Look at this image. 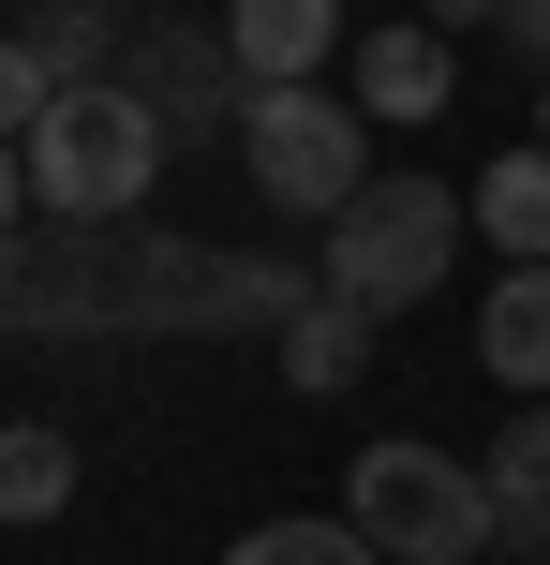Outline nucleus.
I'll return each instance as SVG.
<instances>
[{"mask_svg":"<svg viewBox=\"0 0 550 565\" xmlns=\"http://www.w3.org/2000/svg\"><path fill=\"white\" fill-rule=\"evenodd\" d=\"M283 254H208V238H149V224H45L30 209L0 238V328L15 342H119V328H298Z\"/></svg>","mask_w":550,"mask_h":565,"instance_id":"1","label":"nucleus"},{"mask_svg":"<svg viewBox=\"0 0 550 565\" xmlns=\"http://www.w3.org/2000/svg\"><path fill=\"white\" fill-rule=\"evenodd\" d=\"M462 209H476V238H492L506 268H550V149H492Z\"/></svg>","mask_w":550,"mask_h":565,"instance_id":"10","label":"nucleus"},{"mask_svg":"<svg viewBox=\"0 0 550 565\" xmlns=\"http://www.w3.org/2000/svg\"><path fill=\"white\" fill-rule=\"evenodd\" d=\"M357 372H373V312H357V298H327V282H313V298H298V328H283V387H357Z\"/></svg>","mask_w":550,"mask_h":565,"instance_id":"11","label":"nucleus"},{"mask_svg":"<svg viewBox=\"0 0 550 565\" xmlns=\"http://www.w3.org/2000/svg\"><path fill=\"white\" fill-rule=\"evenodd\" d=\"M119 89H134L149 119H164V149L254 105V75H238V45H224V30H149V45H134V75H119Z\"/></svg>","mask_w":550,"mask_h":565,"instance_id":"6","label":"nucleus"},{"mask_svg":"<svg viewBox=\"0 0 550 565\" xmlns=\"http://www.w3.org/2000/svg\"><path fill=\"white\" fill-rule=\"evenodd\" d=\"M476 372L506 402H550V268H506L492 312H476Z\"/></svg>","mask_w":550,"mask_h":565,"instance_id":"9","label":"nucleus"},{"mask_svg":"<svg viewBox=\"0 0 550 565\" xmlns=\"http://www.w3.org/2000/svg\"><path fill=\"white\" fill-rule=\"evenodd\" d=\"M45 105H60V75L30 60V30H0V135H30Z\"/></svg>","mask_w":550,"mask_h":565,"instance_id":"15","label":"nucleus"},{"mask_svg":"<svg viewBox=\"0 0 550 565\" xmlns=\"http://www.w3.org/2000/svg\"><path fill=\"white\" fill-rule=\"evenodd\" d=\"M506 45H521V60H550V0H506Z\"/></svg>","mask_w":550,"mask_h":565,"instance_id":"17","label":"nucleus"},{"mask_svg":"<svg viewBox=\"0 0 550 565\" xmlns=\"http://www.w3.org/2000/svg\"><path fill=\"white\" fill-rule=\"evenodd\" d=\"M536 149H550V89H536Z\"/></svg>","mask_w":550,"mask_h":565,"instance_id":"19","label":"nucleus"},{"mask_svg":"<svg viewBox=\"0 0 550 565\" xmlns=\"http://www.w3.org/2000/svg\"><path fill=\"white\" fill-rule=\"evenodd\" d=\"M105 45H119V0H45V15H30V60H45L60 89L105 75Z\"/></svg>","mask_w":550,"mask_h":565,"instance_id":"13","label":"nucleus"},{"mask_svg":"<svg viewBox=\"0 0 550 565\" xmlns=\"http://www.w3.org/2000/svg\"><path fill=\"white\" fill-rule=\"evenodd\" d=\"M238 164H254L268 209H298V224H343L357 194H373V119H357V89H254L238 105Z\"/></svg>","mask_w":550,"mask_h":565,"instance_id":"4","label":"nucleus"},{"mask_svg":"<svg viewBox=\"0 0 550 565\" xmlns=\"http://www.w3.org/2000/svg\"><path fill=\"white\" fill-rule=\"evenodd\" d=\"M224 565H387L357 521H254V536H224Z\"/></svg>","mask_w":550,"mask_h":565,"instance_id":"14","label":"nucleus"},{"mask_svg":"<svg viewBox=\"0 0 550 565\" xmlns=\"http://www.w3.org/2000/svg\"><path fill=\"white\" fill-rule=\"evenodd\" d=\"M60 507H75V431L15 417L0 431V521H60Z\"/></svg>","mask_w":550,"mask_h":565,"instance_id":"12","label":"nucleus"},{"mask_svg":"<svg viewBox=\"0 0 550 565\" xmlns=\"http://www.w3.org/2000/svg\"><path fill=\"white\" fill-rule=\"evenodd\" d=\"M224 45L254 89H298L327 45H343V0H224Z\"/></svg>","mask_w":550,"mask_h":565,"instance_id":"8","label":"nucleus"},{"mask_svg":"<svg viewBox=\"0 0 550 565\" xmlns=\"http://www.w3.org/2000/svg\"><path fill=\"white\" fill-rule=\"evenodd\" d=\"M119 15H134V0H119Z\"/></svg>","mask_w":550,"mask_h":565,"instance_id":"20","label":"nucleus"},{"mask_svg":"<svg viewBox=\"0 0 550 565\" xmlns=\"http://www.w3.org/2000/svg\"><path fill=\"white\" fill-rule=\"evenodd\" d=\"M462 224L476 209L446 194V179H373V194L343 209V224H327V298H357V312H417L446 282V254H462Z\"/></svg>","mask_w":550,"mask_h":565,"instance_id":"5","label":"nucleus"},{"mask_svg":"<svg viewBox=\"0 0 550 565\" xmlns=\"http://www.w3.org/2000/svg\"><path fill=\"white\" fill-rule=\"evenodd\" d=\"M15 149H30V209H45V224H134L149 179H164V119H149L119 75L60 89Z\"/></svg>","mask_w":550,"mask_h":565,"instance_id":"2","label":"nucleus"},{"mask_svg":"<svg viewBox=\"0 0 550 565\" xmlns=\"http://www.w3.org/2000/svg\"><path fill=\"white\" fill-rule=\"evenodd\" d=\"M15 224H30V149L0 135V238H15Z\"/></svg>","mask_w":550,"mask_h":565,"instance_id":"16","label":"nucleus"},{"mask_svg":"<svg viewBox=\"0 0 550 565\" xmlns=\"http://www.w3.org/2000/svg\"><path fill=\"white\" fill-rule=\"evenodd\" d=\"M343 521H357L387 565H476V551H492V477H476L462 447H417V431H387V447H357Z\"/></svg>","mask_w":550,"mask_h":565,"instance_id":"3","label":"nucleus"},{"mask_svg":"<svg viewBox=\"0 0 550 565\" xmlns=\"http://www.w3.org/2000/svg\"><path fill=\"white\" fill-rule=\"evenodd\" d=\"M417 15H432L446 45H462V30H476V15H506V0H417Z\"/></svg>","mask_w":550,"mask_h":565,"instance_id":"18","label":"nucleus"},{"mask_svg":"<svg viewBox=\"0 0 550 565\" xmlns=\"http://www.w3.org/2000/svg\"><path fill=\"white\" fill-rule=\"evenodd\" d=\"M343 60H357V119H402V135H417V119L462 105V60H446L432 15H417V30H357Z\"/></svg>","mask_w":550,"mask_h":565,"instance_id":"7","label":"nucleus"}]
</instances>
